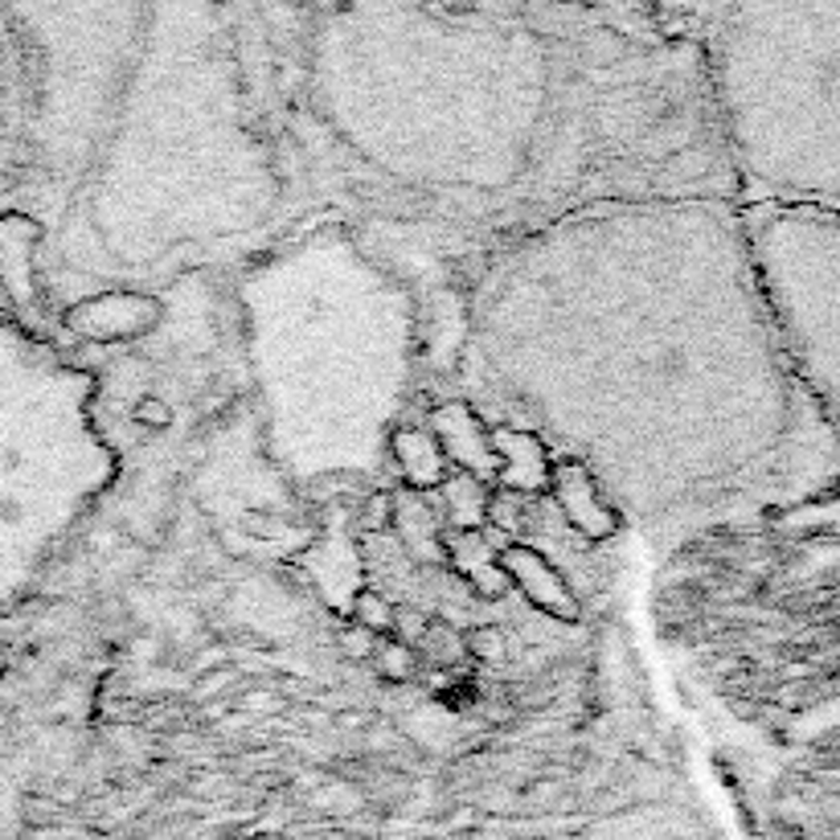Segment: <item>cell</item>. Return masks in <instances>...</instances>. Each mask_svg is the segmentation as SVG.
I'll return each instance as SVG.
<instances>
[{
    "mask_svg": "<svg viewBox=\"0 0 840 840\" xmlns=\"http://www.w3.org/2000/svg\"><path fill=\"white\" fill-rule=\"evenodd\" d=\"M534 840H726L701 803L681 795H652V800L619 803L612 812H598L583 824Z\"/></svg>",
    "mask_w": 840,
    "mask_h": 840,
    "instance_id": "obj_7",
    "label": "cell"
},
{
    "mask_svg": "<svg viewBox=\"0 0 840 840\" xmlns=\"http://www.w3.org/2000/svg\"><path fill=\"white\" fill-rule=\"evenodd\" d=\"M390 456L407 471L410 485H439L443 480V447L434 443L431 431H394L390 434Z\"/></svg>",
    "mask_w": 840,
    "mask_h": 840,
    "instance_id": "obj_9",
    "label": "cell"
},
{
    "mask_svg": "<svg viewBox=\"0 0 840 840\" xmlns=\"http://www.w3.org/2000/svg\"><path fill=\"white\" fill-rule=\"evenodd\" d=\"M742 222L788 370L840 451V209L742 202Z\"/></svg>",
    "mask_w": 840,
    "mask_h": 840,
    "instance_id": "obj_6",
    "label": "cell"
},
{
    "mask_svg": "<svg viewBox=\"0 0 840 840\" xmlns=\"http://www.w3.org/2000/svg\"><path fill=\"white\" fill-rule=\"evenodd\" d=\"M271 456L295 480L361 476L390 456L414 373V304L341 226L271 251L243 280Z\"/></svg>",
    "mask_w": 840,
    "mask_h": 840,
    "instance_id": "obj_4",
    "label": "cell"
},
{
    "mask_svg": "<svg viewBox=\"0 0 840 840\" xmlns=\"http://www.w3.org/2000/svg\"><path fill=\"white\" fill-rule=\"evenodd\" d=\"M434 443L443 447V459H456L471 471H492L497 468V447H492V431L480 427L476 410L463 407V402H451V407L434 410Z\"/></svg>",
    "mask_w": 840,
    "mask_h": 840,
    "instance_id": "obj_8",
    "label": "cell"
},
{
    "mask_svg": "<svg viewBox=\"0 0 840 840\" xmlns=\"http://www.w3.org/2000/svg\"><path fill=\"white\" fill-rule=\"evenodd\" d=\"M304 75L320 128L402 189L512 193L566 128L561 66L541 9H324Z\"/></svg>",
    "mask_w": 840,
    "mask_h": 840,
    "instance_id": "obj_3",
    "label": "cell"
},
{
    "mask_svg": "<svg viewBox=\"0 0 840 840\" xmlns=\"http://www.w3.org/2000/svg\"><path fill=\"white\" fill-rule=\"evenodd\" d=\"M33 13L53 62L41 136L70 160L90 148V226L111 263L144 271L267 217L280 177L222 9Z\"/></svg>",
    "mask_w": 840,
    "mask_h": 840,
    "instance_id": "obj_2",
    "label": "cell"
},
{
    "mask_svg": "<svg viewBox=\"0 0 840 840\" xmlns=\"http://www.w3.org/2000/svg\"><path fill=\"white\" fill-rule=\"evenodd\" d=\"M468 361L517 431L656 537L775 500L837 451L726 193L586 202L517 234L471 300Z\"/></svg>",
    "mask_w": 840,
    "mask_h": 840,
    "instance_id": "obj_1",
    "label": "cell"
},
{
    "mask_svg": "<svg viewBox=\"0 0 840 840\" xmlns=\"http://www.w3.org/2000/svg\"><path fill=\"white\" fill-rule=\"evenodd\" d=\"M697 41L742 202L840 209V4H722Z\"/></svg>",
    "mask_w": 840,
    "mask_h": 840,
    "instance_id": "obj_5",
    "label": "cell"
}]
</instances>
